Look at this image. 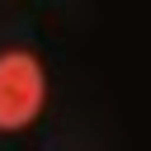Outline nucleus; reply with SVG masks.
<instances>
[{
    "mask_svg": "<svg viewBox=\"0 0 151 151\" xmlns=\"http://www.w3.org/2000/svg\"><path fill=\"white\" fill-rule=\"evenodd\" d=\"M47 76L33 52H0V127H28L42 109Z\"/></svg>",
    "mask_w": 151,
    "mask_h": 151,
    "instance_id": "obj_1",
    "label": "nucleus"
}]
</instances>
